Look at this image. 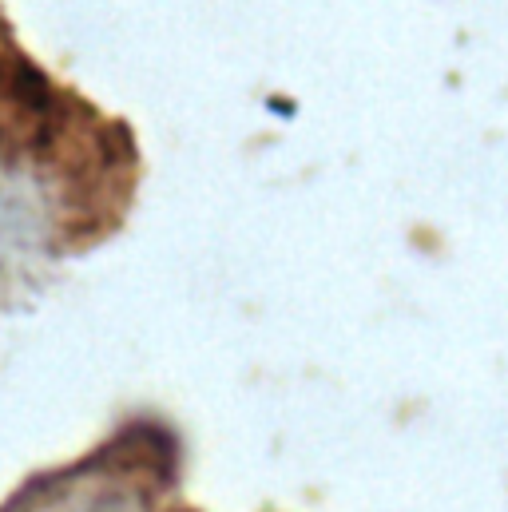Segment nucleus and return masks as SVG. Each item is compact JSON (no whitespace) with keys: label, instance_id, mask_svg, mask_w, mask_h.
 I'll use <instances>...</instances> for the list:
<instances>
[]
</instances>
